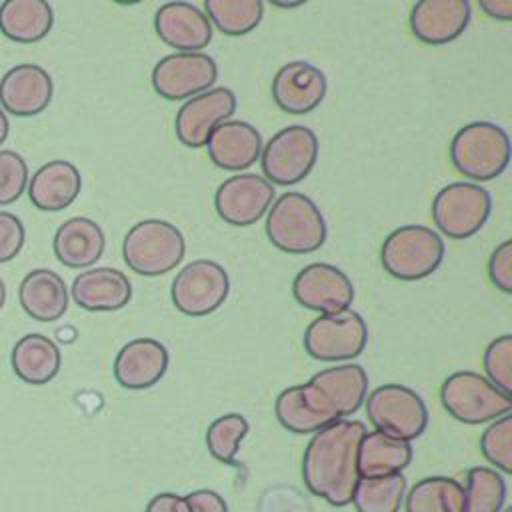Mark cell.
Returning <instances> with one entry per match:
<instances>
[{"mask_svg": "<svg viewBox=\"0 0 512 512\" xmlns=\"http://www.w3.org/2000/svg\"><path fill=\"white\" fill-rule=\"evenodd\" d=\"M366 394V370L344 362L316 372L306 384L284 388L274 402V412L288 432L314 434L358 412Z\"/></svg>", "mask_w": 512, "mask_h": 512, "instance_id": "6da1fadb", "label": "cell"}, {"mask_svg": "<svg viewBox=\"0 0 512 512\" xmlns=\"http://www.w3.org/2000/svg\"><path fill=\"white\" fill-rule=\"evenodd\" d=\"M366 432L364 422L344 418L312 434L302 456V480L314 496L336 508L352 502L360 480L358 446Z\"/></svg>", "mask_w": 512, "mask_h": 512, "instance_id": "7a4b0ae2", "label": "cell"}, {"mask_svg": "<svg viewBox=\"0 0 512 512\" xmlns=\"http://www.w3.org/2000/svg\"><path fill=\"white\" fill-rule=\"evenodd\" d=\"M266 236L286 254L316 252L328 236L326 220L312 198L302 192H284L266 212Z\"/></svg>", "mask_w": 512, "mask_h": 512, "instance_id": "3957f363", "label": "cell"}, {"mask_svg": "<svg viewBox=\"0 0 512 512\" xmlns=\"http://www.w3.org/2000/svg\"><path fill=\"white\" fill-rule=\"evenodd\" d=\"M450 162L466 178L488 182L498 178L510 164V136L492 122H470L450 142Z\"/></svg>", "mask_w": 512, "mask_h": 512, "instance_id": "277c9868", "label": "cell"}, {"mask_svg": "<svg viewBox=\"0 0 512 512\" xmlns=\"http://www.w3.org/2000/svg\"><path fill=\"white\" fill-rule=\"evenodd\" d=\"M442 236L420 224L392 230L380 246L382 268L396 280L414 282L436 272L444 260Z\"/></svg>", "mask_w": 512, "mask_h": 512, "instance_id": "5b68a950", "label": "cell"}, {"mask_svg": "<svg viewBox=\"0 0 512 512\" xmlns=\"http://www.w3.org/2000/svg\"><path fill=\"white\" fill-rule=\"evenodd\" d=\"M186 254L182 232L160 218L136 222L122 240L126 266L140 276H162L174 270Z\"/></svg>", "mask_w": 512, "mask_h": 512, "instance_id": "8992f818", "label": "cell"}, {"mask_svg": "<svg viewBox=\"0 0 512 512\" xmlns=\"http://www.w3.org/2000/svg\"><path fill=\"white\" fill-rule=\"evenodd\" d=\"M444 410L458 422L484 424L512 412V394L502 392L486 376L460 370L450 374L440 388Z\"/></svg>", "mask_w": 512, "mask_h": 512, "instance_id": "52a82bcc", "label": "cell"}, {"mask_svg": "<svg viewBox=\"0 0 512 512\" xmlns=\"http://www.w3.org/2000/svg\"><path fill=\"white\" fill-rule=\"evenodd\" d=\"M318 152L320 144L314 130L302 124L286 126L262 146V174L272 186H294L312 172Z\"/></svg>", "mask_w": 512, "mask_h": 512, "instance_id": "ba28073f", "label": "cell"}, {"mask_svg": "<svg viewBox=\"0 0 512 512\" xmlns=\"http://www.w3.org/2000/svg\"><path fill=\"white\" fill-rule=\"evenodd\" d=\"M492 212V196L474 182H452L432 200V220L450 240H466L482 230Z\"/></svg>", "mask_w": 512, "mask_h": 512, "instance_id": "9c48e42d", "label": "cell"}, {"mask_svg": "<svg viewBox=\"0 0 512 512\" xmlns=\"http://www.w3.org/2000/svg\"><path fill=\"white\" fill-rule=\"evenodd\" d=\"M366 416L374 430L400 440L418 438L428 426V408L416 390L404 384H382L366 394Z\"/></svg>", "mask_w": 512, "mask_h": 512, "instance_id": "30bf717a", "label": "cell"}, {"mask_svg": "<svg viewBox=\"0 0 512 512\" xmlns=\"http://www.w3.org/2000/svg\"><path fill=\"white\" fill-rule=\"evenodd\" d=\"M304 350L320 362H346L360 356L368 342V326L354 310L320 314L302 336Z\"/></svg>", "mask_w": 512, "mask_h": 512, "instance_id": "8fae6325", "label": "cell"}, {"mask_svg": "<svg viewBox=\"0 0 512 512\" xmlns=\"http://www.w3.org/2000/svg\"><path fill=\"white\" fill-rule=\"evenodd\" d=\"M230 294V278L222 264L198 258L188 262L172 280L170 298L178 312L200 318L216 312Z\"/></svg>", "mask_w": 512, "mask_h": 512, "instance_id": "7c38bea8", "label": "cell"}, {"mask_svg": "<svg viewBox=\"0 0 512 512\" xmlns=\"http://www.w3.org/2000/svg\"><path fill=\"white\" fill-rule=\"evenodd\" d=\"M218 66L204 52H174L152 68V88L164 100H188L214 86Z\"/></svg>", "mask_w": 512, "mask_h": 512, "instance_id": "4fadbf2b", "label": "cell"}, {"mask_svg": "<svg viewBox=\"0 0 512 512\" xmlns=\"http://www.w3.org/2000/svg\"><path fill=\"white\" fill-rule=\"evenodd\" d=\"M274 202V186L258 174L238 172L226 178L214 194V208L220 220L246 228L266 216Z\"/></svg>", "mask_w": 512, "mask_h": 512, "instance_id": "5bb4252c", "label": "cell"}, {"mask_svg": "<svg viewBox=\"0 0 512 512\" xmlns=\"http://www.w3.org/2000/svg\"><path fill=\"white\" fill-rule=\"evenodd\" d=\"M236 104V94L226 86H216L184 100L174 118L176 138L188 148L206 146L214 128L232 120Z\"/></svg>", "mask_w": 512, "mask_h": 512, "instance_id": "9a60e30c", "label": "cell"}, {"mask_svg": "<svg viewBox=\"0 0 512 512\" xmlns=\"http://www.w3.org/2000/svg\"><path fill=\"white\" fill-rule=\"evenodd\" d=\"M292 294L294 300L308 310L334 314L350 308L354 302V284L338 266L312 262L294 276Z\"/></svg>", "mask_w": 512, "mask_h": 512, "instance_id": "2e32d148", "label": "cell"}, {"mask_svg": "<svg viewBox=\"0 0 512 512\" xmlns=\"http://www.w3.org/2000/svg\"><path fill=\"white\" fill-rule=\"evenodd\" d=\"M328 90L324 72L304 60H292L278 68L270 92L276 106L286 114H308L316 110Z\"/></svg>", "mask_w": 512, "mask_h": 512, "instance_id": "e0dca14e", "label": "cell"}, {"mask_svg": "<svg viewBox=\"0 0 512 512\" xmlns=\"http://www.w3.org/2000/svg\"><path fill=\"white\" fill-rule=\"evenodd\" d=\"M154 30L158 38L178 52H200L212 42L214 28L196 4L166 2L156 10Z\"/></svg>", "mask_w": 512, "mask_h": 512, "instance_id": "ac0fdd59", "label": "cell"}, {"mask_svg": "<svg viewBox=\"0 0 512 512\" xmlns=\"http://www.w3.org/2000/svg\"><path fill=\"white\" fill-rule=\"evenodd\" d=\"M168 350L156 338H134L114 358V378L126 390H146L158 384L168 370Z\"/></svg>", "mask_w": 512, "mask_h": 512, "instance_id": "d6986e66", "label": "cell"}, {"mask_svg": "<svg viewBox=\"0 0 512 512\" xmlns=\"http://www.w3.org/2000/svg\"><path fill=\"white\" fill-rule=\"evenodd\" d=\"M54 96L50 74L38 64H16L0 80V104L14 116H36Z\"/></svg>", "mask_w": 512, "mask_h": 512, "instance_id": "ffe728a7", "label": "cell"}, {"mask_svg": "<svg viewBox=\"0 0 512 512\" xmlns=\"http://www.w3.org/2000/svg\"><path fill=\"white\" fill-rule=\"evenodd\" d=\"M470 16L468 0H420L410 12V30L420 42L442 46L462 36Z\"/></svg>", "mask_w": 512, "mask_h": 512, "instance_id": "44dd1931", "label": "cell"}, {"mask_svg": "<svg viewBox=\"0 0 512 512\" xmlns=\"http://www.w3.org/2000/svg\"><path fill=\"white\" fill-rule=\"evenodd\" d=\"M262 134L244 120H226L214 128L206 142L214 166L226 172H242L260 160Z\"/></svg>", "mask_w": 512, "mask_h": 512, "instance_id": "7402d4cb", "label": "cell"}, {"mask_svg": "<svg viewBox=\"0 0 512 512\" xmlns=\"http://www.w3.org/2000/svg\"><path fill=\"white\" fill-rule=\"evenodd\" d=\"M72 300L88 312H114L124 308L132 298L128 276L110 266L86 268L70 288Z\"/></svg>", "mask_w": 512, "mask_h": 512, "instance_id": "603a6c76", "label": "cell"}, {"mask_svg": "<svg viewBox=\"0 0 512 512\" xmlns=\"http://www.w3.org/2000/svg\"><path fill=\"white\" fill-rule=\"evenodd\" d=\"M54 254L68 268H92L104 254L106 236L100 224L86 216L62 222L52 240Z\"/></svg>", "mask_w": 512, "mask_h": 512, "instance_id": "cb8c5ba5", "label": "cell"}, {"mask_svg": "<svg viewBox=\"0 0 512 512\" xmlns=\"http://www.w3.org/2000/svg\"><path fill=\"white\" fill-rule=\"evenodd\" d=\"M18 300L32 320L54 322L66 314L70 292L58 272L50 268H36L22 278L18 286Z\"/></svg>", "mask_w": 512, "mask_h": 512, "instance_id": "d4e9b609", "label": "cell"}, {"mask_svg": "<svg viewBox=\"0 0 512 512\" xmlns=\"http://www.w3.org/2000/svg\"><path fill=\"white\" fill-rule=\"evenodd\" d=\"M82 176L68 160H50L28 178L30 202L44 212L68 208L80 194Z\"/></svg>", "mask_w": 512, "mask_h": 512, "instance_id": "484cf974", "label": "cell"}, {"mask_svg": "<svg viewBox=\"0 0 512 512\" xmlns=\"http://www.w3.org/2000/svg\"><path fill=\"white\" fill-rule=\"evenodd\" d=\"M10 364L20 380L32 386H42L54 380L60 372L62 354L52 338L32 332L14 344Z\"/></svg>", "mask_w": 512, "mask_h": 512, "instance_id": "4316f807", "label": "cell"}, {"mask_svg": "<svg viewBox=\"0 0 512 512\" xmlns=\"http://www.w3.org/2000/svg\"><path fill=\"white\" fill-rule=\"evenodd\" d=\"M412 444L380 430L366 432L358 446V472L360 478H378L402 474L412 462Z\"/></svg>", "mask_w": 512, "mask_h": 512, "instance_id": "83f0119b", "label": "cell"}, {"mask_svg": "<svg viewBox=\"0 0 512 512\" xmlns=\"http://www.w3.org/2000/svg\"><path fill=\"white\" fill-rule=\"evenodd\" d=\"M52 24L54 12L46 0H6L0 4V32L14 42H40Z\"/></svg>", "mask_w": 512, "mask_h": 512, "instance_id": "f1b7e54d", "label": "cell"}, {"mask_svg": "<svg viewBox=\"0 0 512 512\" xmlns=\"http://www.w3.org/2000/svg\"><path fill=\"white\" fill-rule=\"evenodd\" d=\"M406 512H464V486L448 476L418 480L404 496Z\"/></svg>", "mask_w": 512, "mask_h": 512, "instance_id": "f546056e", "label": "cell"}, {"mask_svg": "<svg viewBox=\"0 0 512 512\" xmlns=\"http://www.w3.org/2000/svg\"><path fill=\"white\" fill-rule=\"evenodd\" d=\"M406 496L404 474L360 478L352 502L356 512H400Z\"/></svg>", "mask_w": 512, "mask_h": 512, "instance_id": "4dcf8cb0", "label": "cell"}, {"mask_svg": "<svg viewBox=\"0 0 512 512\" xmlns=\"http://www.w3.org/2000/svg\"><path fill=\"white\" fill-rule=\"evenodd\" d=\"M204 14L222 34L244 36L260 24L264 4L260 0H206Z\"/></svg>", "mask_w": 512, "mask_h": 512, "instance_id": "1f68e13d", "label": "cell"}, {"mask_svg": "<svg viewBox=\"0 0 512 512\" xmlns=\"http://www.w3.org/2000/svg\"><path fill=\"white\" fill-rule=\"evenodd\" d=\"M464 512H502L506 500L504 476L488 466H474L466 472Z\"/></svg>", "mask_w": 512, "mask_h": 512, "instance_id": "d6a6232c", "label": "cell"}, {"mask_svg": "<svg viewBox=\"0 0 512 512\" xmlns=\"http://www.w3.org/2000/svg\"><path fill=\"white\" fill-rule=\"evenodd\" d=\"M248 430H250L248 420L238 412L218 416L216 420L210 422V426L206 430L208 452L218 462L234 464L236 454L240 450V442L246 438Z\"/></svg>", "mask_w": 512, "mask_h": 512, "instance_id": "836d02e7", "label": "cell"}, {"mask_svg": "<svg viewBox=\"0 0 512 512\" xmlns=\"http://www.w3.org/2000/svg\"><path fill=\"white\" fill-rule=\"evenodd\" d=\"M480 452L494 470L512 474V414L500 416L482 432Z\"/></svg>", "mask_w": 512, "mask_h": 512, "instance_id": "e575fe53", "label": "cell"}, {"mask_svg": "<svg viewBox=\"0 0 512 512\" xmlns=\"http://www.w3.org/2000/svg\"><path fill=\"white\" fill-rule=\"evenodd\" d=\"M486 378L502 392L512 394V336L502 334L494 338L482 356Z\"/></svg>", "mask_w": 512, "mask_h": 512, "instance_id": "d590c367", "label": "cell"}, {"mask_svg": "<svg viewBox=\"0 0 512 512\" xmlns=\"http://www.w3.org/2000/svg\"><path fill=\"white\" fill-rule=\"evenodd\" d=\"M28 164L14 150H0V206L16 202L28 188Z\"/></svg>", "mask_w": 512, "mask_h": 512, "instance_id": "8d00e7d4", "label": "cell"}, {"mask_svg": "<svg viewBox=\"0 0 512 512\" xmlns=\"http://www.w3.org/2000/svg\"><path fill=\"white\" fill-rule=\"evenodd\" d=\"M26 240L22 220L6 210H0V264L18 256Z\"/></svg>", "mask_w": 512, "mask_h": 512, "instance_id": "74e56055", "label": "cell"}, {"mask_svg": "<svg viewBox=\"0 0 512 512\" xmlns=\"http://www.w3.org/2000/svg\"><path fill=\"white\" fill-rule=\"evenodd\" d=\"M488 278L504 294H512V240L500 242L488 258Z\"/></svg>", "mask_w": 512, "mask_h": 512, "instance_id": "f35d334b", "label": "cell"}, {"mask_svg": "<svg viewBox=\"0 0 512 512\" xmlns=\"http://www.w3.org/2000/svg\"><path fill=\"white\" fill-rule=\"evenodd\" d=\"M184 498L190 506V512H228L226 500L218 492L208 490V488L194 490Z\"/></svg>", "mask_w": 512, "mask_h": 512, "instance_id": "ab89813d", "label": "cell"}, {"mask_svg": "<svg viewBox=\"0 0 512 512\" xmlns=\"http://www.w3.org/2000/svg\"><path fill=\"white\" fill-rule=\"evenodd\" d=\"M146 512H190V506L180 494L160 492L148 502Z\"/></svg>", "mask_w": 512, "mask_h": 512, "instance_id": "60d3db41", "label": "cell"}, {"mask_svg": "<svg viewBox=\"0 0 512 512\" xmlns=\"http://www.w3.org/2000/svg\"><path fill=\"white\" fill-rule=\"evenodd\" d=\"M478 6L486 16L494 20H502V22L512 20V0H480Z\"/></svg>", "mask_w": 512, "mask_h": 512, "instance_id": "b9f144b4", "label": "cell"}, {"mask_svg": "<svg viewBox=\"0 0 512 512\" xmlns=\"http://www.w3.org/2000/svg\"><path fill=\"white\" fill-rule=\"evenodd\" d=\"M8 132H10V122H8L6 112L0 108V144H4V142H6Z\"/></svg>", "mask_w": 512, "mask_h": 512, "instance_id": "7bdbcfd3", "label": "cell"}, {"mask_svg": "<svg viewBox=\"0 0 512 512\" xmlns=\"http://www.w3.org/2000/svg\"><path fill=\"white\" fill-rule=\"evenodd\" d=\"M302 4H304V0H294V2H278V0H274V2H272V6H276V8H284V10L298 8V6H302Z\"/></svg>", "mask_w": 512, "mask_h": 512, "instance_id": "ee69618b", "label": "cell"}, {"mask_svg": "<svg viewBox=\"0 0 512 512\" xmlns=\"http://www.w3.org/2000/svg\"><path fill=\"white\" fill-rule=\"evenodd\" d=\"M4 302H6V284H4V280L0 278V308L4 306Z\"/></svg>", "mask_w": 512, "mask_h": 512, "instance_id": "f6af8a7d", "label": "cell"}, {"mask_svg": "<svg viewBox=\"0 0 512 512\" xmlns=\"http://www.w3.org/2000/svg\"><path fill=\"white\" fill-rule=\"evenodd\" d=\"M502 512H512V508H506V510H502Z\"/></svg>", "mask_w": 512, "mask_h": 512, "instance_id": "bcb514c9", "label": "cell"}]
</instances>
